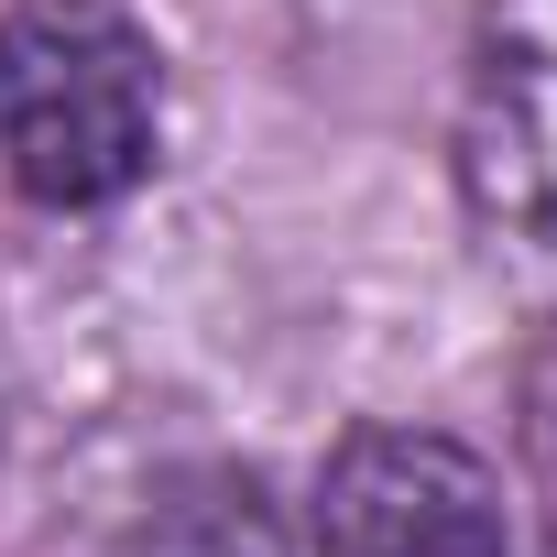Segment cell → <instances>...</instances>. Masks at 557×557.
I'll return each instance as SVG.
<instances>
[{
	"label": "cell",
	"mask_w": 557,
	"mask_h": 557,
	"mask_svg": "<svg viewBox=\"0 0 557 557\" xmlns=\"http://www.w3.org/2000/svg\"><path fill=\"white\" fill-rule=\"evenodd\" d=\"M164 55L121 0L0 12V175L34 208H110L153 175Z\"/></svg>",
	"instance_id": "1"
},
{
	"label": "cell",
	"mask_w": 557,
	"mask_h": 557,
	"mask_svg": "<svg viewBox=\"0 0 557 557\" xmlns=\"http://www.w3.org/2000/svg\"><path fill=\"white\" fill-rule=\"evenodd\" d=\"M318 557H513L503 481L437 426H350L318 470Z\"/></svg>",
	"instance_id": "2"
},
{
	"label": "cell",
	"mask_w": 557,
	"mask_h": 557,
	"mask_svg": "<svg viewBox=\"0 0 557 557\" xmlns=\"http://www.w3.org/2000/svg\"><path fill=\"white\" fill-rule=\"evenodd\" d=\"M459 197L503 251L557 273V0H492L459 99Z\"/></svg>",
	"instance_id": "3"
},
{
	"label": "cell",
	"mask_w": 557,
	"mask_h": 557,
	"mask_svg": "<svg viewBox=\"0 0 557 557\" xmlns=\"http://www.w3.org/2000/svg\"><path fill=\"white\" fill-rule=\"evenodd\" d=\"M513 416H524V426H513V437H524V492H535V524H546V557H557V329L535 339Z\"/></svg>",
	"instance_id": "4"
}]
</instances>
